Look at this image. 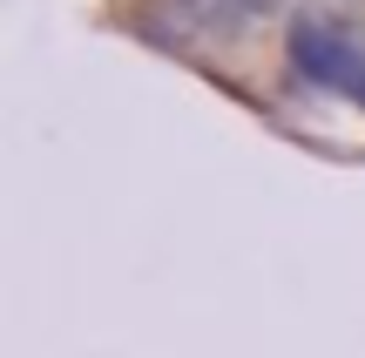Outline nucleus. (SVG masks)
<instances>
[{"mask_svg":"<svg viewBox=\"0 0 365 358\" xmlns=\"http://www.w3.org/2000/svg\"><path fill=\"white\" fill-rule=\"evenodd\" d=\"M291 61H298L312 81H325V88L365 102V48L345 34L339 21H304L298 34H291Z\"/></svg>","mask_w":365,"mask_h":358,"instance_id":"nucleus-1","label":"nucleus"}]
</instances>
